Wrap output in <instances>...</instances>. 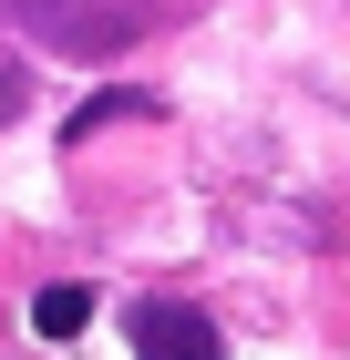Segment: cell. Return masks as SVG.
<instances>
[{"label":"cell","instance_id":"obj_1","mask_svg":"<svg viewBox=\"0 0 350 360\" xmlns=\"http://www.w3.org/2000/svg\"><path fill=\"white\" fill-rule=\"evenodd\" d=\"M21 31H42V52H73V62H104L135 41V0H0Z\"/></svg>","mask_w":350,"mask_h":360},{"label":"cell","instance_id":"obj_2","mask_svg":"<svg viewBox=\"0 0 350 360\" xmlns=\"http://www.w3.org/2000/svg\"><path fill=\"white\" fill-rule=\"evenodd\" d=\"M135 360H227V340H216V319L206 309H186V299H135Z\"/></svg>","mask_w":350,"mask_h":360},{"label":"cell","instance_id":"obj_3","mask_svg":"<svg viewBox=\"0 0 350 360\" xmlns=\"http://www.w3.org/2000/svg\"><path fill=\"white\" fill-rule=\"evenodd\" d=\"M82 319H93V288H82V278H52V288L31 299V330L42 340H82Z\"/></svg>","mask_w":350,"mask_h":360},{"label":"cell","instance_id":"obj_4","mask_svg":"<svg viewBox=\"0 0 350 360\" xmlns=\"http://www.w3.org/2000/svg\"><path fill=\"white\" fill-rule=\"evenodd\" d=\"M113 113H155V93H93V103L73 113V144H82V134H104Z\"/></svg>","mask_w":350,"mask_h":360},{"label":"cell","instance_id":"obj_5","mask_svg":"<svg viewBox=\"0 0 350 360\" xmlns=\"http://www.w3.org/2000/svg\"><path fill=\"white\" fill-rule=\"evenodd\" d=\"M21 103H31V62L0 52V124H21Z\"/></svg>","mask_w":350,"mask_h":360}]
</instances>
